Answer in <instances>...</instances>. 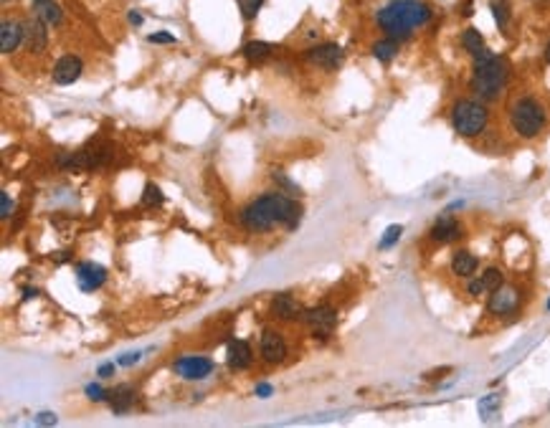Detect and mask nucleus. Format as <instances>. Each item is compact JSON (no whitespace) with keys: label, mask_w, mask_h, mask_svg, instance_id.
Listing matches in <instances>:
<instances>
[{"label":"nucleus","mask_w":550,"mask_h":428,"mask_svg":"<svg viewBox=\"0 0 550 428\" xmlns=\"http://www.w3.org/2000/svg\"><path fill=\"white\" fill-rule=\"evenodd\" d=\"M305 325L309 327L314 337H330L335 332V325H338V309L330 307V304H317L312 309H305L302 314Z\"/></svg>","instance_id":"obj_6"},{"label":"nucleus","mask_w":550,"mask_h":428,"mask_svg":"<svg viewBox=\"0 0 550 428\" xmlns=\"http://www.w3.org/2000/svg\"><path fill=\"white\" fill-rule=\"evenodd\" d=\"M261 3H264V0H238V8H241L244 18H254L256 13H259Z\"/></svg>","instance_id":"obj_30"},{"label":"nucleus","mask_w":550,"mask_h":428,"mask_svg":"<svg viewBox=\"0 0 550 428\" xmlns=\"http://www.w3.org/2000/svg\"><path fill=\"white\" fill-rule=\"evenodd\" d=\"M107 281V269L94 261H81L77 266V284L81 292H96Z\"/></svg>","instance_id":"obj_11"},{"label":"nucleus","mask_w":550,"mask_h":428,"mask_svg":"<svg viewBox=\"0 0 550 428\" xmlns=\"http://www.w3.org/2000/svg\"><path fill=\"white\" fill-rule=\"evenodd\" d=\"M545 309H548V312H550V299H548V304H545Z\"/></svg>","instance_id":"obj_41"},{"label":"nucleus","mask_w":550,"mask_h":428,"mask_svg":"<svg viewBox=\"0 0 550 428\" xmlns=\"http://www.w3.org/2000/svg\"><path fill=\"white\" fill-rule=\"evenodd\" d=\"M216 363L203 355H183L173 363V373L183 380H205L208 375H213Z\"/></svg>","instance_id":"obj_7"},{"label":"nucleus","mask_w":550,"mask_h":428,"mask_svg":"<svg viewBox=\"0 0 550 428\" xmlns=\"http://www.w3.org/2000/svg\"><path fill=\"white\" fill-rule=\"evenodd\" d=\"M373 56H376L380 63H391L396 56H398V39H393V36H385V39L376 41L373 43Z\"/></svg>","instance_id":"obj_23"},{"label":"nucleus","mask_w":550,"mask_h":428,"mask_svg":"<svg viewBox=\"0 0 550 428\" xmlns=\"http://www.w3.org/2000/svg\"><path fill=\"white\" fill-rule=\"evenodd\" d=\"M520 307V292L510 284H502L497 287L492 294H489L487 309L489 314H497V317H507V314H515Z\"/></svg>","instance_id":"obj_9"},{"label":"nucleus","mask_w":550,"mask_h":428,"mask_svg":"<svg viewBox=\"0 0 550 428\" xmlns=\"http://www.w3.org/2000/svg\"><path fill=\"white\" fill-rule=\"evenodd\" d=\"M489 110L480 99H459L451 107V127L462 137H477L487 130Z\"/></svg>","instance_id":"obj_5"},{"label":"nucleus","mask_w":550,"mask_h":428,"mask_svg":"<svg viewBox=\"0 0 550 428\" xmlns=\"http://www.w3.org/2000/svg\"><path fill=\"white\" fill-rule=\"evenodd\" d=\"M477 269H480V261H477V256L471 251L467 249L454 251V256H451V274L462 276V279H471L477 274Z\"/></svg>","instance_id":"obj_20"},{"label":"nucleus","mask_w":550,"mask_h":428,"mask_svg":"<svg viewBox=\"0 0 550 428\" xmlns=\"http://www.w3.org/2000/svg\"><path fill=\"white\" fill-rule=\"evenodd\" d=\"M254 393H256V396H259V398H269V396H272V393H274V388H272L269 383H259Z\"/></svg>","instance_id":"obj_37"},{"label":"nucleus","mask_w":550,"mask_h":428,"mask_svg":"<svg viewBox=\"0 0 550 428\" xmlns=\"http://www.w3.org/2000/svg\"><path fill=\"white\" fill-rule=\"evenodd\" d=\"M272 180H274L276 187H279L282 193L292 195V198H299V195H302V190H299V187L294 185V183H292V180L287 178V175H284L282 170H274V172H272Z\"/></svg>","instance_id":"obj_26"},{"label":"nucleus","mask_w":550,"mask_h":428,"mask_svg":"<svg viewBox=\"0 0 550 428\" xmlns=\"http://www.w3.org/2000/svg\"><path fill=\"white\" fill-rule=\"evenodd\" d=\"M474 59V74H471V92L477 94L482 101L500 99L502 89L510 79V63L495 56L489 48H482Z\"/></svg>","instance_id":"obj_3"},{"label":"nucleus","mask_w":550,"mask_h":428,"mask_svg":"<svg viewBox=\"0 0 550 428\" xmlns=\"http://www.w3.org/2000/svg\"><path fill=\"white\" fill-rule=\"evenodd\" d=\"M16 210V203L10 201L8 193H0V218H10Z\"/></svg>","instance_id":"obj_31"},{"label":"nucleus","mask_w":550,"mask_h":428,"mask_svg":"<svg viewBox=\"0 0 550 428\" xmlns=\"http://www.w3.org/2000/svg\"><path fill=\"white\" fill-rule=\"evenodd\" d=\"M542 56H545V61L550 63V41H548V43H545V51H542Z\"/></svg>","instance_id":"obj_40"},{"label":"nucleus","mask_w":550,"mask_h":428,"mask_svg":"<svg viewBox=\"0 0 550 428\" xmlns=\"http://www.w3.org/2000/svg\"><path fill=\"white\" fill-rule=\"evenodd\" d=\"M140 352H125L122 358L117 360V365H122V367H130V365H134V363H140Z\"/></svg>","instance_id":"obj_34"},{"label":"nucleus","mask_w":550,"mask_h":428,"mask_svg":"<svg viewBox=\"0 0 550 428\" xmlns=\"http://www.w3.org/2000/svg\"><path fill=\"white\" fill-rule=\"evenodd\" d=\"M459 236H462V223L456 218H451V216H441L431 226V231H429V238L434 243H451Z\"/></svg>","instance_id":"obj_17"},{"label":"nucleus","mask_w":550,"mask_h":428,"mask_svg":"<svg viewBox=\"0 0 550 428\" xmlns=\"http://www.w3.org/2000/svg\"><path fill=\"white\" fill-rule=\"evenodd\" d=\"M36 294H39L36 289H26V292H23V299H31V296H36Z\"/></svg>","instance_id":"obj_39"},{"label":"nucleus","mask_w":550,"mask_h":428,"mask_svg":"<svg viewBox=\"0 0 550 428\" xmlns=\"http://www.w3.org/2000/svg\"><path fill=\"white\" fill-rule=\"evenodd\" d=\"M401 234H403V226H398V223H396V226H388L383 238H380V243H378V249H391L393 243L401 238Z\"/></svg>","instance_id":"obj_28"},{"label":"nucleus","mask_w":550,"mask_h":428,"mask_svg":"<svg viewBox=\"0 0 550 428\" xmlns=\"http://www.w3.org/2000/svg\"><path fill=\"white\" fill-rule=\"evenodd\" d=\"M87 396H89V400L102 403V400H107V398H110V390H104L99 383H92V385H87Z\"/></svg>","instance_id":"obj_29"},{"label":"nucleus","mask_w":550,"mask_h":428,"mask_svg":"<svg viewBox=\"0 0 550 428\" xmlns=\"http://www.w3.org/2000/svg\"><path fill=\"white\" fill-rule=\"evenodd\" d=\"M545 122H548L545 107L535 96H520L510 107V125L522 140L538 137L545 130Z\"/></svg>","instance_id":"obj_4"},{"label":"nucleus","mask_w":550,"mask_h":428,"mask_svg":"<svg viewBox=\"0 0 550 428\" xmlns=\"http://www.w3.org/2000/svg\"><path fill=\"white\" fill-rule=\"evenodd\" d=\"M96 375L102 378V380H107V378H112L114 375V363H104V365H99V370H96Z\"/></svg>","instance_id":"obj_35"},{"label":"nucleus","mask_w":550,"mask_h":428,"mask_svg":"<svg viewBox=\"0 0 550 428\" xmlns=\"http://www.w3.org/2000/svg\"><path fill=\"white\" fill-rule=\"evenodd\" d=\"M110 405L114 416H122V413L132 411L134 400H137V390L132 385H117L114 390H110Z\"/></svg>","instance_id":"obj_19"},{"label":"nucleus","mask_w":550,"mask_h":428,"mask_svg":"<svg viewBox=\"0 0 550 428\" xmlns=\"http://www.w3.org/2000/svg\"><path fill=\"white\" fill-rule=\"evenodd\" d=\"M305 59L317 69L325 71H338L345 61V51L338 46V43H320V46L307 48Z\"/></svg>","instance_id":"obj_8"},{"label":"nucleus","mask_w":550,"mask_h":428,"mask_svg":"<svg viewBox=\"0 0 550 428\" xmlns=\"http://www.w3.org/2000/svg\"><path fill=\"white\" fill-rule=\"evenodd\" d=\"M150 43H175L173 33H150L147 36Z\"/></svg>","instance_id":"obj_33"},{"label":"nucleus","mask_w":550,"mask_h":428,"mask_svg":"<svg viewBox=\"0 0 550 428\" xmlns=\"http://www.w3.org/2000/svg\"><path fill=\"white\" fill-rule=\"evenodd\" d=\"M254 360V352H252V345L246 343V340H231L226 347V363L231 370H246V367L252 365Z\"/></svg>","instance_id":"obj_16"},{"label":"nucleus","mask_w":550,"mask_h":428,"mask_svg":"<svg viewBox=\"0 0 550 428\" xmlns=\"http://www.w3.org/2000/svg\"><path fill=\"white\" fill-rule=\"evenodd\" d=\"M269 312H272V317L282 319V322H294L305 314V309L299 307V302L289 292H282V294H276L269 304Z\"/></svg>","instance_id":"obj_14"},{"label":"nucleus","mask_w":550,"mask_h":428,"mask_svg":"<svg viewBox=\"0 0 550 428\" xmlns=\"http://www.w3.org/2000/svg\"><path fill=\"white\" fill-rule=\"evenodd\" d=\"M33 16H39L46 26H59L61 23V8L54 0H33L31 3Z\"/></svg>","instance_id":"obj_21"},{"label":"nucleus","mask_w":550,"mask_h":428,"mask_svg":"<svg viewBox=\"0 0 550 428\" xmlns=\"http://www.w3.org/2000/svg\"><path fill=\"white\" fill-rule=\"evenodd\" d=\"M23 23H16V21H3L0 26V48L3 54H13L21 43H23Z\"/></svg>","instance_id":"obj_18"},{"label":"nucleus","mask_w":550,"mask_h":428,"mask_svg":"<svg viewBox=\"0 0 550 428\" xmlns=\"http://www.w3.org/2000/svg\"><path fill=\"white\" fill-rule=\"evenodd\" d=\"M495 408H500V398H497V396L485 398V400L480 403V413L485 416V418H489V413L495 411Z\"/></svg>","instance_id":"obj_32"},{"label":"nucleus","mask_w":550,"mask_h":428,"mask_svg":"<svg viewBox=\"0 0 550 428\" xmlns=\"http://www.w3.org/2000/svg\"><path fill=\"white\" fill-rule=\"evenodd\" d=\"M505 284V274L497 269V266H489V269H485V274H480L477 279L469 281V287H467V292H469V296H482V294H492L497 287H502Z\"/></svg>","instance_id":"obj_15"},{"label":"nucleus","mask_w":550,"mask_h":428,"mask_svg":"<svg viewBox=\"0 0 550 428\" xmlns=\"http://www.w3.org/2000/svg\"><path fill=\"white\" fill-rule=\"evenodd\" d=\"M36 423H41V426H54L56 416L54 413H39V416H36Z\"/></svg>","instance_id":"obj_36"},{"label":"nucleus","mask_w":550,"mask_h":428,"mask_svg":"<svg viewBox=\"0 0 550 428\" xmlns=\"http://www.w3.org/2000/svg\"><path fill=\"white\" fill-rule=\"evenodd\" d=\"M462 48L467 51L469 56H477L485 46V36H482L477 28H467V31L462 33Z\"/></svg>","instance_id":"obj_24"},{"label":"nucleus","mask_w":550,"mask_h":428,"mask_svg":"<svg viewBox=\"0 0 550 428\" xmlns=\"http://www.w3.org/2000/svg\"><path fill=\"white\" fill-rule=\"evenodd\" d=\"M299 218H302V205L297 203V198H292L282 190L261 195L241 210V226L252 234H264L274 226L294 231L299 226Z\"/></svg>","instance_id":"obj_1"},{"label":"nucleus","mask_w":550,"mask_h":428,"mask_svg":"<svg viewBox=\"0 0 550 428\" xmlns=\"http://www.w3.org/2000/svg\"><path fill=\"white\" fill-rule=\"evenodd\" d=\"M241 54H244L246 61L261 63V61H267L269 56L274 54V46H272V43H267V41H249V43L241 48Z\"/></svg>","instance_id":"obj_22"},{"label":"nucleus","mask_w":550,"mask_h":428,"mask_svg":"<svg viewBox=\"0 0 550 428\" xmlns=\"http://www.w3.org/2000/svg\"><path fill=\"white\" fill-rule=\"evenodd\" d=\"M431 21V8L424 0H391L378 10L376 23L393 39H409L414 28H421Z\"/></svg>","instance_id":"obj_2"},{"label":"nucleus","mask_w":550,"mask_h":428,"mask_svg":"<svg viewBox=\"0 0 550 428\" xmlns=\"http://www.w3.org/2000/svg\"><path fill=\"white\" fill-rule=\"evenodd\" d=\"M23 31H26V36H23L26 48H28L31 54H43V51H46V46H48L46 23H43L39 16H33V18H28V21L23 23Z\"/></svg>","instance_id":"obj_12"},{"label":"nucleus","mask_w":550,"mask_h":428,"mask_svg":"<svg viewBox=\"0 0 550 428\" xmlns=\"http://www.w3.org/2000/svg\"><path fill=\"white\" fill-rule=\"evenodd\" d=\"M489 8H492V16H495L497 28L505 31L507 23H510V0H489Z\"/></svg>","instance_id":"obj_25"},{"label":"nucleus","mask_w":550,"mask_h":428,"mask_svg":"<svg viewBox=\"0 0 550 428\" xmlns=\"http://www.w3.org/2000/svg\"><path fill=\"white\" fill-rule=\"evenodd\" d=\"M259 352H261V360L269 363V365H276V363H282L287 358V340L279 329H264L261 332V343H259Z\"/></svg>","instance_id":"obj_10"},{"label":"nucleus","mask_w":550,"mask_h":428,"mask_svg":"<svg viewBox=\"0 0 550 428\" xmlns=\"http://www.w3.org/2000/svg\"><path fill=\"white\" fill-rule=\"evenodd\" d=\"M81 71H84V63H81L79 56H61V59L56 61L54 71H51V79H54V84H59V86H69L81 77Z\"/></svg>","instance_id":"obj_13"},{"label":"nucleus","mask_w":550,"mask_h":428,"mask_svg":"<svg viewBox=\"0 0 550 428\" xmlns=\"http://www.w3.org/2000/svg\"><path fill=\"white\" fill-rule=\"evenodd\" d=\"M163 201H165V195L160 193V187L147 183V185H145V195H142V205L155 208V205H163Z\"/></svg>","instance_id":"obj_27"},{"label":"nucleus","mask_w":550,"mask_h":428,"mask_svg":"<svg viewBox=\"0 0 550 428\" xmlns=\"http://www.w3.org/2000/svg\"><path fill=\"white\" fill-rule=\"evenodd\" d=\"M142 21H145V18H142L140 13H137V10H130V23H134V26H142Z\"/></svg>","instance_id":"obj_38"}]
</instances>
